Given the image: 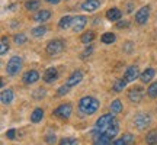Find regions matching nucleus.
Here are the masks:
<instances>
[{
    "instance_id": "e433bc0d",
    "label": "nucleus",
    "mask_w": 157,
    "mask_h": 145,
    "mask_svg": "<svg viewBox=\"0 0 157 145\" xmlns=\"http://www.w3.org/2000/svg\"><path fill=\"white\" fill-rule=\"evenodd\" d=\"M6 136H7L9 139H16V131H15V129H9V131L6 132Z\"/></svg>"
},
{
    "instance_id": "0eeeda50",
    "label": "nucleus",
    "mask_w": 157,
    "mask_h": 145,
    "mask_svg": "<svg viewBox=\"0 0 157 145\" xmlns=\"http://www.w3.org/2000/svg\"><path fill=\"white\" fill-rule=\"evenodd\" d=\"M71 105H68V103H64V105H60V106L57 107L56 110H54V115L57 117H61V119H68L70 115H71Z\"/></svg>"
},
{
    "instance_id": "ea45409f",
    "label": "nucleus",
    "mask_w": 157,
    "mask_h": 145,
    "mask_svg": "<svg viewBox=\"0 0 157 145\" xmlns=\"http://www.w3.org/2000/svg\"><path fill=\"white\" fill-rule=\"evenodd\" d=\"M92 50H93L92 46H87V48L84 50V52L82 54V58H87V55H90V54H92Z\"/></svg>"
},
{
    "instance_id": "6ab92c4d",
    "label": "nucleus",
    "mask_w": 157,
    "mask_h": 145,
    "mask_svg": "<svg viewBox=\"0 0 157 145\" xmlns=\"http://www.w3.org/2000/svg\"><path fill=\"white\" fill-rule=\"evenodd\" d=\"M154 74H156V71H154L153 68H147L146 71L140 74V80L143 81V83H148V81H151L153 80Z\"/></svg>"
},
{
    "instance_id": "f03ea898",
    "label": "nucleus",
    "mask_w": 157,
    "mask_h": 145,
    "mask_svg": "<svg viewBox=\"0 0 157 145\" xmlns=\"http://www.w3.org/2000/svg\"><path fill=\"white\" fill-rule=\"evenodd\" d=\"M117 122V117L113 113H106V115H102L95 123V131L93 134H105L108 129L112 126L113 123Z\"/></svg>"
},
{
    "instance_id": "5701e85b",
    "label": "nucleus",
    "mask_w": 157,
    "mask_h": 145,
    "mask_svg": "<svg viewBox=\"0 0 157 145\" xmlns=\"http://www.w3.org/2000/svg\"><path fill=\"white\" fill-rule=\"evenodd\" d=\"M146 142L147 145H157V131H151L147 134Z\"/></svg>"
},
{
    "instance_id": "1a4fd4ad",
    "label": "nucleus",
    "mask_w": 157,
    "mask_h": 145,
    "mask_svg": "<svg viewBox=\"0 0 157 145\" xmlns=\"http://www.w3.org/2000/svg\"><path fill=\"white\" fill-rule=\"evenodd\" d=\"M87 23V17L86 16H76L73 17V23H71V28L74 32H82Z\"/></svg>"
},
{
    "instance_id": "412c9836",
    "label": "nucleus",
    "mask_w": 157,
    "mask_h": 145,
    "mask_svg": "<svg viewBox=\"0 0 157 145\" xmlns=\"http://www.w3.org/2000/svg\"><path fill=\"white\" fill-rule=\"evenodd\" d=\"M71 23H73V17L71 16H64L60 19V22H58V28L60 29H67L68 26H71Z\"/></svg>"
},
{
    "instance_id": "aec40b11",
    "label": "nucleus",
    "mask_w": 157,
    "mask_h": 145,
    "mask_svg": "<svg viewBox=\"0 0 157 145\" xmlns=\"http://www.w3.org/2000/svg\"><path fill=\"white\" fill-rule=\"evenodd\" d=\"M127 80L125 78H119V80H117L115 83H113V86H112V90L115 91V93H119V91H122L124 89H125V86H127Z\"/></svg>"
},
{
    "instance_id": "58836bf2",
    "label": "nucleus",
    "mask_w": 157,
    "mask_h": 145,
    "mask_svg": "<svg viewBox=\"0 0 157 145\" xmlns=\"http://www.w3.org/2000/svg\"><path fill=\"white\" fill-rule=\"evenodd\" d=\"M111 145H128V144H127V141L124 139V138H118V139H115Z\"/></svg>"
},
{
    "instance_id": "f257e3e1",
    "label": "nucleus",
    "mask_w": 157,
    "mask_h": 145,
    "mask_svg": "<svg viewBox=\"0 0 157 145\" xmlns=\"http://www.w3.org/2000/svg\"><path fill=\"white\" fill-rule=\"evenodd\" d=\"M98 107H99V102H98V99L92 97V96H84V97H82L78 100V110H80V113H83L86 116L93 115L98 110Z\"/></svg>"
},
{
    "instance_id": "a878e982",
    "label": "nucleus",
    "mask_w": 157,
    "mask_h": 145,
    "mask_svg": "<svg viewBox=\"0 0 157 145\" xmlns=\"http://www.w3.org/2000/svg\"><path fill=\"white\" fill-rule=\"evenodd\" d=\"M109 107H111V112H112L113 115H118V113H121V110H122V103H121V100H113Z\"/></svg>"
},
{
    "instance_id": "79ce46f5",
    "label": "nucleus",
    "mask_w": 157,
    "mask_h": 145,
    "mask_svg": "<svg viewBox=\"0 0 157 145\" xmlns=\"http://www.w3.org/2000/svg\"><path fill=\"white\" fill-rule=\"evenodd\" d=\"M47 3H50V5H58L60 3V0H45Z\"/></svg>"
},
{
    "instance_id": "4c0bfd02",
    "label": "nucleus",
    "mask_w": 157,
    "mask_h": 145,
    "mask_svg": "<svg viewBox=\"0 0 157 145\" xmlns=\"http://www.w3.org/2000/svg\"><path fill=\"white\" fill-rule=\"evenodd\" d=\"M44 96H45V90L44 89H38L34 93V97H36V99H41V97H44Z\"/></svg>"
},
{
    "instance_id": "f704fd0d",
    "label": "nucleus",
    "mask_w": 157,
    "mask_h": 145,
    "mask_svg": "<svg viewBox=\"0 0 157 145\" xmlns=\"http://www.w3.org/2000/svg\"><path fill=\"white\" fill-rule=\"evenodd\" d=\"M122 138L127 141V144H128V145H134V142H135L134 135H131V134H124Z\"/></svg>"
},
{
    "instance_id": "4be33fe9",
    "label": "nucleus",
    "mask_w": 157,
    "mask_h": 145,
    "mask_svg": "<svg viewBox=\"0 0 157 145\" xmlns=\"http://www.w3.org/2000/svg\"><path fill=\"white\" fill-rule=\"evenodd\" d=\"M42 117H44V110L42 109H35L34 112H32V115H31V121L34 123H38L39 121H42Z\"/></svg>"
},
{
    "instance_id": "f3484780",
    "label": "nucleus",
    "mask_w": 157,
    "mask_h": 145,
    "mask_svg": "<svg viewBox=\"0 0 157 145\" xmlns=\"http://www.w3.org/2000/svg\"><path fill=\"white\" fill-rule=\"evenodd\" d=\"M121 16H122V13H121V10H119V9H117V7H112V9H109V10L106 12L108 20H111V22L119 20V19H121Z\"/></svg>"
},
{
    "instance_id": "4468645a",
    "label": "nucleus",
    "mask_w": 157,
    "mask_h": 145,
    "mask_svg": "<svg viewBox=\"0 0 157 145\" xmlns=\"http://www.w3.org/2000/svg\"><path fill=\"white\" fill-rule=\"evenodd\" d=\"M101 6V0H86L84 3H82V9L84 12H95L99 9Z\"/></svg>"
},
{
    "instance_id": "cd10ccee",
    "label": "nucleus",
    "mask_w": 157,
    "mask_h": 145,
    "mask_svg": "<svg viewBox=\"0 0 157 145\" xmlns=\"http://www.w3.org/2000/svg\"><path fill=\"white\" fill-rule=\"evenodd\" d=\"M118 132H119V123H118V121H117V122L113 123L112 126H111V128H109V129L106 131V132H105V134L109 135L111 138H113V136H117Z\"/></svg>"
},
{
    "instance_id": "c85d7f7f",
    "label": "nucleus",
    "mask_w": 157,
    "mask_h": 145,
    "mask_svg": "<svg viewBox=\"0 0 157 145\" xmlns=\"http://www.w3.org/2000/svg\"><path fill=\"white\" fill-rule=\"evenodd\" d=\"M93 39H95V32H92V31H89V32H86V34L82 35V42H83V44H90Z\"/></svg>"
},
{
    "instance_id": "39448f33",
    "label": "nucleus",
    "mask_w": 157,
    "mask_h": 145,
    "mask_svg": "<svg viewBox=\"0 0 157 145\" xmlns=\"http://www.w3.org/2000/svg\"><path fill=\"white\" fill-rule=\"evenodd\" d=\"M150 123H151V117H150L148 113H140L134 121L135 128L138 129V131H144V129H147L148 126H150Z\"/></svg>"
},
{
    "instance_id": "2eb2a0df",
    "label": "nucleus",
    "mask_w": 157,
    "mask_h": 145,
    "mask_svg": "<svg viewBox=\"0 0 157 145\" xmlns=\"http://www.w3.org/2000/svg\"><path fill=\"white\" fill-rule=\"evenodd\" d=\"M83 80V72L82 71H74L70 77L67 78V86H70V87H73V86H77L80 81Z\"/></svg>"
},
{
    "instance_id": "b1692460",
    "label": "nucleus",
    "mask_w": 157,
    "mask_h": 145,
    "mask_svg": "<svg viewBox=\"0 0 157 145\" xmlns=\"http://www.w3.org/2000/svg\"><path fill=\"white\" fill-rule=\"evenodd\" d=\"M39 0H28L26 3H25V7H26V10H39Z\"/></svg>"
},
{
    "instance_id": "bb28decb",
    "label": "nucleus",
    "mask_w": 157,
    "mask_h": 145,
    "mask_svg": "<svg viewBox=\"0 0 157 145\" xmlns=\"http://www.w3.org/2000/svg\"><path fill=\"white\" fill-rule=\"evenodd\" d=\"M115 39H117V36L113 34H111V32H106V34L102 35L101 41L103 42V44H112V42H115Z\"/></svg>"
},
{
    "instance_id": "a19ab883",
    "label": "nucleus",
    "mask_w": 157,
    "mask_h": 145,
    "mask_svg": "<svg viewBox=\"0 0 157 145\" xmlns=\"http://www.w3.org/2000/svg\"><path fill=\"white\" fill-rule=\"evenodd\" d=\"M117 26H118L119 29H122V28H128V26H129V23L127 22V20H124V22H119V23H118Z\"/></svg>"
},
{
    "instance_id": "72a5a7b5",
    "label": "nucleus",
    "mask_w": 157,
    "mask_h": 145,
    "mask_svg": "<svg viewBox=\"0 0 157 145\" xmlns=\"http://www.w3.org/2000/svg\"><path fill=\"white\" fill-rule=\"evenodd\" d=\"M68 91H70V86H67V84H66V86H61L60 89L57 90V95H58V96H66Z\"/></svg>"
},
{
    "instance_id": "423d86ee",
    "label": "nucleus",
    "mask_w": 157,
    "mask_h": 145,
    "mask_svg": "<svg viewBox=\"0 0 157 145\" xmlns=\"http://www.w3.org/2000/svg\"><path fill=\"white\" fill-rule=\"evenodd\" d=\"M150 17V6H143L140 10L135 13V22L138 25H144Z\"/></svg>"
},
{
    "instance_id": "a211bd4d",
    "label": "nucleus",
    "mask_w": 157,
    "mask_h": 145,
    "mask_svg": "<svg viewBox=\"0 0 157 145\" xmlns=\"http://www.w3.org/2000/svg\"><path fill=\"white\" fill-rule=\"evenodd\" d=\"M0 100L3 105H10L13 102V91L12 90H3L0 95Z\"/></svg>"
},
{
    "instance_id": "7c9ffc66",
    "label": "nucleus",
    "mask_w": 157,
    "mask_h": 145,
    "mask_svg": "<svg viewBox=\"0 0 157 145\" xmlns=\"http://www.w3.org/2000/svg\"><path fill=\"white\" fill-rule=\"evenodd\" d=\"M45 32H47V28H45V26H38V28L32 29V35L36 36V38H38V36H44Z\"/></svg>"
},
{
    "instance_id": "37998d69",
    "label": "nucleus",
    "mask_w": 157,
    "mask_h": 145,
    "mask_svg": "<svg viewBox=\"0 0 157 145\" xmlns=\"http://www.w3.org/2000/svg\"><path fill=\"white\" fill-rule=\"evenodd\" d=\"M125 45H127V46H125V50H127V51H128V52H129V51H131V48H132V46H131V45H132V44H131V42H127V44H125Z\"/></svg>"
},
{
    "instance_id": "f8f14e48",
    "label": "nucleus",
    "mask_w": 157,
    "mask_h": 145,
    "mask_svg": "<svg viewBox=\"0 0 157 145\" xmlns=\"http://www.w3.org/2000/svg\"><path fill=\"white\" fill-rule=\"evenodd\" d=\"M138 76H140V72H138V67H137V65H131V67L127 68V71H125V74H124V78H125L128 83H131V81L137 80Z\"/></svg>"
},
{
    "instance_id": "dca6fc26",
    "label": "nucleus",
    "mask_w": 157,
    "mask_h": 145,
    "mask_svg": "<svg viewBox=\"0 0 157 145\" xmlns=\"http://www.w3.org/2000/svg\"><path fill=\"white\" fill-rule=\"evenodd\" d=\"M50 17H51V12L42 9V10H38L36 13H35L34 20L35 22H38V23H42V22H47Z\"/></svg>"
},
{
    "instance_id": "473e14b6",
    "label": "nucleus",
    "mask_w": 157,
    "mask_h": 145,
    "mask_svg": "<svg viewBox=\"0 0 157 145\" xmlns=\"http://www.w3.org/2000/svg\"><path fill=\"white\" fill-rule=\"evenodd\" d=\"M60 145H77V139L76 138H63L60 141Z\"/></svg>"
},
{
    "instance_id": "c756f323",
    "label": "nucleus",
    "mask_w": 157,
    "mask_h": 145,
    "mask_svg": "<svg viewBox=\"0 0 157 145\" xmlns=\"http://www.w3.org/2000/svg\"><path fill=\"white\" fill-rule=\"evenodd\" d=\"M147 95L150 96L151 99H156L157 97V81H154V83L150 84V87L147 89Z\"/></svg>"
},
{
    "instance_id": "393cba45",
    "label": "nucleus",
    "mask_w": 157,
    "mask_h": 145,
    "mask_svg": "<svg viewBox=\"0 0 157 145\" xmlns=\"http://www.w3.org/2000/svg\"><path fill=\"white\" fill-rule=\"evenodd\" d=\"M7 51H9V39H7V36H2V41H0V54L5 55Z\"/></svg>"
},
{
    "instance_id": "9b49d317",
    "label": "nucleus",
    "mask_w": 157,
    "mask_h": 145,
    "mask_svg": "<svg viewBox=\"0 0 157 145\" xmlns=\"http://www.w3.org/2000/svg\"><path fill=\"white\" fill-rule=\"evenodd\" d=\"M111 139L106 134H93V145H111Z\"/></svg>"
},
{
    "instance_id": "ddd939ff",
    "label": "nucleus",
    "mask_w": 157,
    "mask_h": 145,
    "mask_svg": "<svg viewBox=\"0 0 157 145\" xmlns=\"http://www.w3.org/2000/svg\"><path fill=\"white\" fill-rule=\"evenodd\" d=\"M57 77H58V71H57V68L54 67H50V68H47L44 72V81L45 83H54L57 80Z\"/></svg>"
},
{
    "instance_id": "c9c22d12",
    "label": "nucleus",
    "mask_w": 157,
    "mask_h": 145,
    "mask_svg": "<svg viewBox=\"0 0 157 145\" xmlns=\"http://www.w3.org/2000/svg\"><path fill=\"white\" fill-rule=\"evenodd\" d=\"M45 142L50 145H54L57 142V136L56 135H47V136H45Z\"/></svg>"
},
{
    "instance_id": "7ed1b4c3",
    "label": "nucleus",
    "mask_w": 157,
    "mask_h": 145,
    "mask_svg": "<svg viewBox=\"0 0 157 145\" xmlns=\"http://www.w3.org/2000/svg\"><path fill=\"white\" fill-rule=\"evenodd\" d=\"M22 68V58L21 57H12L10 60L7 61V65H6V72L9 74V76H16L19 70Z\"/></svg>"
},
{
    "instance_id": "20e7f679",
    "label": "nucleus",
    "mask_w": 157,
    "mask_h": 145,
    "mask_svg": "<svg viewBox=\"0 0 157 145\" xmlns=\"http://www.w3.org/2000/svg\"><path fill=\"white\" fill-rule=\"evenodd\" d=\"M63 50H64V41L61 39H52L47 45V54H50V55H57V54L63 52Z\"/></svg>"
},
{
    "instance_id": "2f4dec72",
    "label": "nucleus",
    "mask_w": 157,
    "mask_h": 145,
    "mask_svg": "<svg viewBox=\"0 0 157 145\" xmlns=\"http://www.w3.org/2000/svg\"><path fill=\"white\" fill-rule=\"evenodd\" d=\"M13 41H15L17 45H23L26 42V36H25V34H15Z\"/></svg>"
},
{
    "instance_id": "9d476101",
    "label": "nucleus",
    "mask_w": 157,
    "mask_h": 145,
    "mask_svg": "<svg viewBox=\"0 0 157 145\" xmlns=\"http://www.w3.org/2000/svg\"><path fill=\"white\" fill-rule=\"evenodd\" d=\"M22 80L25 84H34L39 80V72L36 70H29V71H26L23 74Z\"/></svg>"
},
{
    "instance_id": "6e6552de",
    "label": "nucleus",
    "mask_w": 157,
    "mask_h": 145,
    "mask_svg": "<svg viewBox=\"0 0 157 145\" xmlns=\"http://www.w3.org/2000/svg\"><path fill=\"white\" fill-rule=\"evenodd\" d=\"M143 95H144V90L141 89V87H132L128 91V99L132 103H140L143 100Z\"/></svg>"
}]
</instances>
